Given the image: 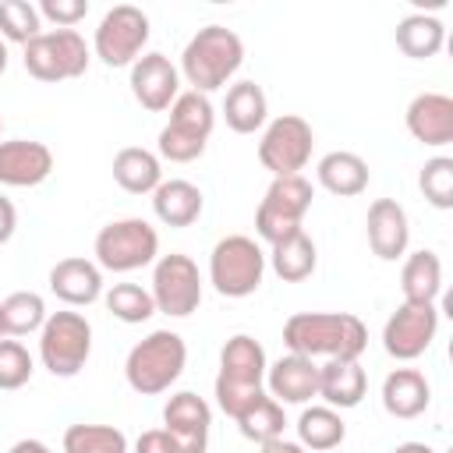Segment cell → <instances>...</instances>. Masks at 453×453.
Here are the masks:
<instances>
[{
  "label": "cell",
  "mask_w": 453,
  "mask_h": 453,
  "mask_svg": "<svg viewBox=\"0 0 453 453\" xmlns=\"http://www.w3.org/2000/svg\"><path fill=\"white\" fill-rule=\"evenodd\" d=\"M283 343L301 357L357 361L368 347V329L350 311H297L283 322Z\"/></svg>",
  "instance_id": "cell-1"
},
{
  "label": "cell",
  "mask_w": 453,
  "mask_h": 453,
  "mask_svg": "<svg viewBox=\"0 0 453 453\" xmlns=\"http://www.w3.org/2000/svg\"><path fill=\"white\" fill-rule=\"evenodd\" d=\"M241 64H244V42L226 25L198 28L180 53V74L191 85V92H202V96L223 88Z\"/></svg>",
  "instance_id": "cell-2"
},
{
  "label": "cell",
  "mask_w": 453,
  "mask_h": 453,
  "mask_svg": "<svg viewBox=\"0 0 453 453\" xmlns=\"http://www.w3.org/2000/svg\"><path fill=\"white\" fill-rule=\"evenodd\" d=\"M265 368H269V361H265V350H262V343L255 336L237 333V336H230L223 343L219 375H216V403H219V411L226 418L237 421L265 393L262 389Z\"/></svg>",
  "instance_id": "cell-3"
},
{
  "label": "cell",
  "mask_w": 453,
  "mask_h": 453,
  "mask_svg": "<svg viewBox=\"0 0 453 453\" xmlns=\"http://www.w3.org/2000/svg\"><path fill=\"white\" fill-rule=\"evenodd\" d=\"M188 365V343L180 333L173 329H156L149 333L145 340H138L131 350H127V361H124V379L134 393L142 396H159L166 393L180 372Z\"/></svg>",
  "instance_id": "cell-4"
},
{
  "label": "cell",
  "mask_w": 453,
  "mask_h": 453,
  "mask_svg": "<svg viewBox=\"0 0 453 453\" xmlns=\"http://www.w3.org/2000/svg\"><path fill=\"white\" fill-rule=\"evenodd\" d=\"M265 276V251L258 248L255 237L230 234L219 237L212 255H209V283L216 287L219 297H251L262 287Z\"/></svg>",
  "instance_id": "cell-5"
},
{
  "label": "cell",
  "mask_w": 453,
  "mask_h": 453,
  "mask_svg": "<svg viewBox=\"0 0 453 453\" xmlns=\"http://www.w3.org/2000/svg\"><path fill=\"white\" fill-rule=\"evenodd\" d=\"M92 255H96V265L106 269V273H134V269L156 262V255H159V234L142 216L113 219V223H106L96 234Z\"/></svg>",
  "instance_id": "cell-6"
},
{
  "label": "cell",
  "mask_w": 453,
  "mask_h": 453,
  "mask_svg": "<svg viewBox=\"0 0 453 453\" xmlns=\"http://www.w3.org/2000/svg\"><path fill=\"white\" fill-rule=\"evenodd\" d=\"M92 354V326L81 311H53L39 329V361L50 375L71 379Z\"/></svg>",
  "instance_id": "cell-7"
},
{
  "label": "cell",
  "mask_w": 453,
  "mask_h": 453,
  "mask_svg": "<svg viewBox=\"0 0 453 453\" xmlns=\"http://www.w3.org/2000/svg\"><path fill=\"white\" fill-rule=\"evenodd\" d=\"M21 60L25 71L39 81H67L88 71V46L74 28H50L25 46Z\"/></svg>",
  "instance_id": "cell-8"
},
{
  "label": "cell",
  "mask_w": 453,
  "mask_h": 453,
  "mask_svg": "<svg viewBox=\"0 0 453 453\" xmlns=\"http://www.w3.org/2000/svg\"><path fill=\"white\" fill-rule=\"evenodd\" d=\"M311 209V184L297 173V177H273V184L265 188L258 212H255V234L269 244L304 230V212Z\"/></svg>",
  "instance_id": "cell-9"
},
{
  "label": "cell",
  "mask_w": 453,
  "mask_h": 453,
  "mask_svg": "<svg viewBox=\"0 0 453 453\" xmlns=\"http://www.w3.org/2000/svg\"><path fill=\"white\" fill-rule=\"evenodd\" d=\"M149 42V14L134 4L110 7L92 35V50L106 67H131Z\"/></svg>",
  "instance_id": "cell-10"
},
{
  "label": "cell",
  "mask_w": 453,
  "mask_h": 453,
  "mask_svg": "<svg viewBox=\"0 0 453 453\" xmlns=\"http://www.w3.org/2000/svg\"><path fill=\"white\" fill-rule=\"evenodd\" d=\"M311 145H315L311 124L304 117H297V113H280L262 131L258 163L273 177H297L311 159Z\"/></svg>",
  "instance_id": "cell-11"
},
{
  "label": "cell",
  "mask_w": 453,
  "mask_h": 453,
  "mask_svg": "<svg viewBox=\"0 0 453 453\" xmlns=\"http://www.w3.org/2000/svg\"><path fill=\"white\" fill-rule=\"evenodd\" d=\"M149 294L156 301V311H163L170 319H188L191 311H198V304H202V276H198L195 258H188L180 251L159 255L156 269H152V290Z\"/></svg>",
  "instance_id": "cell-12"
},
{
  "label": "cell",
  "mask_w": 453,
  "mask_h": 453,
  "mask_svg": "<svg viewBox=\"0 0 453 453\" xmlns=\"http://www.w3.org/2000/svg\"><path fill=\"white\" fill-rule=\"evenodd\" d=\"M439 333V308L435 304H400L382 326V347L396 361L421 357Z\"/></svg>",
  "instance_id": "cell-13"
},
{
  "label": "cell",
  "mask_w": 453,
  "mask_h": 453,
  "mask_svg": "<svg viewBox=\"0 0 453 453\" xmlns=\"http://www.w3.org/2000/svg\"><path fill=\"white\" fill-rule=\"evenodd\" d=\"M163 428L173 442V453H205L209 428H212V407L198 393L180 389L163 407Z\"/></svg>",
  "instance_id": "cell-14"
},
{
  "label": "cell",
  "mask_w": 453,
  "mask_h": 453,
  "mask_svg": "<svg viewBox=\"0 0 453 453\" xmlns=\"http://www.w3.org/2000/svg\"><path fill=\"white\" fill-rule=\"evenodd\" d=\"M131 96L149 113H163L180 96V71L163 53H142L131 64Z\"/></svg>",
  "instance_id": "cell-15"
},
{
  "label": "cell",
  "mask_w": 453,
  "mask_h": 453,
  "mask_svg": "<svg viewBox=\"0 0 453 453\" xmlns=\"http://www.w3.org/2000/svg\"><path fill=\"white\" fill-rule=\"evenodd\" d=\"M53 173L50 145L35 138H11L0 142V184L4 188H35Z\"/></svg>",
  "instance_id": "cell-16"
},
{
  "label": "cell",
  "mask_w": 453,
  "mask_h": 453,
  "mask_svg": "<svg viewBox=\"0 0 453 453\" xmlns=\"http://www.w3.org/2000/svg\"><path fill=\"white\" fill-rule=\"evenodd\" d=\"M365 230H368L372 251H375L382 262H396V258L407 251L411 223H407V212H403V205H400L396 198H375V202L368 205Z\"/></svg>",
  "instance_id": "cell-17"
},
{
  "label": "cell",
  "mask_w": 453,
  "mask_h": 453,
  "mask_svg": "<svg viewBox=\"0 0 453 453\" xmlns=\"http://www.w3.org/2000/svg\"><path fill=\"white\" fill-rule=\"evenodd\" d=\"M407 131L432 149H442L453 142V99L442 92H421L407 103Z\"/></svg>",
  "instance_id": "cell-18"
},
{
  "label": "cell",
  "mask_w": 453,
  "mask_h": 453,
  "mask_svg": "<svg viewBox=\"0 0 453 453\" xmlns=\"http://www.w3.org/2000/svg\"><path fill=\"white\" fill-rule=\"evenodd\" d=\"M265 386L276 403H308L311 396H319V365L287 350L265 368Z\"/></svg>",
  "instance_id": "cell-19"
},
{
  "label": "cell",
  "mask_w": 453,
  "mask_h": 453,
  "mask_svg": "<svg viewBox=\"0 0 453 453\" xmlns=\"http://www.w3.org/2000/svg\"><path fill=\"white\" fill-rule=\"evenodd\" d=\"M50 290L71 304V308H85L92 301L103 297V269L81 255H71V258H60L53 269H50Z\"/></svg>",
  "instance_id": "cell-20"
},
{
  "label": "cell",
  "mask_w": 453,
  "mask_h": 453,
  "mask_svg": "<svg viewBox=\"0 0 453 453\" xmlns=\"http://www.w3.org/2000/svg\"><path fill=\"white\" fill-rule=\"evenodd\" d=\"M432 403V386L418 368H393L382 382V407L393 418H418Z\"/></svg>",
  "instance_id": "cell-21"
},
{
  "label": "cell",
  "mask_w": 453,
  "mask_h": 453,
  "mask_svg": "<svg viewBox=\"0 0 453 453\" xmlns=\"http://www.w3.org/2000/svg\"><path fill=\"white\" fill-rule=\"evenodd\" d=\"M202 205H205V198H202L198 184L180 180V177H170L152 191V212L163 226H177V230L191 226L202 216Z\"/></svg>",
  "instance_id": "cell-22"
},
{
  "label": "cell",
  "mask_w": 453,
  "mask_h": 453,
  "mask_svg": "<svg viewBox=\"0 0 453 453\" xmlns=\"http://www.w3.org/2000/svg\"><path fill=\"white\" fill-rule=\"evenodd\" d=\"M368 393V375L361 361H326L319 365V396L326 407H357Z\"/></svg>",
  "instance_id": "cell-23"
},
{
  "label": "cell",
  "mask_w": 453,
  "mask_h": 453,
  "mask_svg": "<svg viewBox=\"0 0 453 453\" xmlns=\"http://www.w3.org/2000/svg\"><path fill=\"white\" fill-rule=\"evenodd\" d=\"M315 177L319 184L336 195V198H354L368 188V163L357 156V152H347V149H336V152H326L315 166Z\"/></svg>",
  "instance_id": "cell-24"
},
{
  "label": "cell",
  "mask_w": 453,
  "mask_h": 453,
  "mask_svg": "<svg viewBox=\"0 0 453 453\" xmlns=\"http://www.w3.org/2000/svg\"><path fill=\"white\" fill-rule=\"evenodd\" d=\"M223 117H226L230 131L255 134L269 117V99H265L262 85L258 81H234L226 88V99H223Z\"/></svg>",
  "instance_id": "cell-25"
},
{
  "label": "cell",
  "mask_w": 453,
  "mask_h": 453,
  "mask_svg": "<svg viewBox=\"0 0 453 453\" xmlns=\"http://www.w3.org/2000/svg\"><path fill=\"white\" fill-rule=\"evenodd\" d=\"M113 180L127 191V195H152L163 184V166L159 156L142 149V145H127L113 156Z\"/></svg>",
  "instance_id": "cell-26"
},
{
  "label": "cell",
  "mask_w": 453,
  "mask_h": 453,
  "mask_svg": "<svg viewBox=\"0 0 453 453\" xmlns=\"http://www.w3.org/2000/svg\"><path fill=\"white\" fill-rule=\"evenodd\" d=\"M400 290H403L407 304H435V297L442 290V262L432 248L407 255L403 273H400Z\"/></svg>",
  "instance_id": "cell-27"
},
{
  "label": "cell",
  "mask_w": 453,
  "mask_h": 453,
  "mask_svg": "<svg viewBox=\"0 0 453 453\" xmlns=\"http://www.w3.org/2000/svg\"><path fill=\"white\" fill-rule=\"evenodd\" d=\"M315 262H319V251H315V241H311L304 230H297V234L276 241L273 251H269V265H273V273H276L283 283H301V280H308V276L315 273Z\"/></svg>",
  "instance_id": "cell-28"
},
{
  "label": "cell",
  "mask_w": 453,
  "mask_h": 453,
  "mask_svg": "<svg viewBox=\"0 0 453 453\" xmlns=\"http://www.w3.org/2000/svg\"><path fill=\"white\" fill-rule=\"evenodd\" d=\"M347 435V425L340 418L336 407H304L301 418H297V442L304 449H315V453H333Z\"/></svg>",
  "instance_id": "cell-29"
},
{
  "label": "cell",
  "mask_w": 453,
  "mask_h": 453,
  "mask_svg": "<svg viewBox=\"0 0 453 453\" xmlns=\"http://www.w3.org/2000/svg\"><path fill=\"white\" fill-rule=\"evenodd\" d=\"M393 39H396V46H400L403 57H411V60H428V57H435V53L442 50L446 28H442V21H439L435 14H407V18L396 25Z\"/></svg>",
  "instance_id": "cell-30"
},
{
  "label": "cell",
  "mask_w": 453,
  "mask_h": 453,
  "mask_svg": "<svg viewBox=\"0 0 453 453\" xmlns=\"http://www.w3.org/2000/svg\"><path fill=\"white\" fill-rule=\"evenodd\" d=\"M212 124H216V110H212L209 96H202V92H191V88H188V92H180V96L173 99L166 127H173V131H184V134H191V138L209 142Z\"/></svg>",
  "instance_id": "cell-31"
},
{
  "label": "cell",
  "mask_w": 453,
  "mask_h": 453,
  "mask_svg": "<svg viewBox=\"0 0 453 453\" xmlns=\"http://www.w3.org/2000/svg\"><path fill=\"white\" fill-rule=\"evenodd\" d=\"M0 311H4V329L7 336H28V333H39L42 322H46V301L35 294V290H14L0 301Z\"/></svg>",
  "instance_id": "cell-32"
},
{
  "label": "cell",
  "mask_w": 453,
  "mask_h": 453,
  "mask_svg": "<svg viewBox=\"0 0 453 453\" xmlns=\"http://www.w3.org/2000/svg\"><path fill=\"white\" fill-rule=\"evenodd\" d=\"M237 428L244 439L251 442H273V439H283V428H287V414H283V403H276L269 393H262L241 418H237Z\"/></svg>",
  "instance_id": "cell-33"
},
{
  "label": "cell",
  "mask_w": 453,
  "mask_h": 453,
  "mask_svg": "<svg viewBox=\"0 0 453 453\" xmlns=\"http://www.w3.org/2000/svg\"><path fill=\"white\" fill-rule=\"evenodd\" d=\"M64 453H131L127 435L113 425H71L64 432Z\"/></svg>",
  "instance_id": "cell-34"
},
{
  "label": "cell",
  "mask_w": 453,
  "mask_h": 453,
  "mask_svg": "<svg viewBox=\"0 0 453 453\" xmlns=\"http://www.w3.org/2000/svg\"><path fill=\"white\" fill-rule=\"evenodd\" d=\"M103 301H106V311H110L113 319L127 322V326L149 322V319L156 315L152 294H149L145 287H138V283H113V287L103 294Z\"/></svg>",
  "instance_id": "cell-35"
},
{
  "label": "cell",
  "mask_w": 453,
  "mask_h": 453,
  "mask_svg": "<svg viewBox=\"0 0 453 453\" xmlns=\"http://www.w3.org/2000/svg\"><path fill=\"white\" fill-rule=\"evenodd\" d=\"M35 35H42L39 7H32L25 0H4L0 4V39L28 46Z\"/></svg>",
  "instance_id": "cell-36"
},
{
  "label": "cell",
  "mask_w": 453,
  "mask_h": 453,
  "mask_svg": "<svg viewBox=\"0 0 453 453\" xmlns=\"http://www.w3.org/2000/svg\"><path fill=\"white\" fill-rule=\"evenodd\" d=\"M418 188H421L425 202H432L435 209H453V159L449 156H432L421 166Z\"/></svg>",
  "instance_id": "cell-37"
},
{
  "label": "cell",
  "mask_w": 453,
  "mask_h": 453,
  "mask_svg": "<svg viewBox=\"0 0 453 453\" xmlns=\"http://www.w3.org/2000/svg\"><path fill=\"white\" fill-rule=\"evenodd\" d=\"M35 372V361L21 340H0V389H21Z\"/></svg>",
  "instance_id": "cell-38"
},
{
  "label": "cell",
  "mask_w": 453,
  "mask_h": 453,
  "mask_svg": "<svg viewBox=\"0 0 453 453\" xmlns=\"http://www.w3.org/2000/svg\"><path fill=\"white\" fill-rule=\"evenodd\" d=\"M156 149H159V156L170 159V163H191V159H198V156L205 152V142H202V138H191V134H184V131L163 127L159 138H156Z\"/></svg>",
  "instance_id": "cell-39"
},
{
  "label": "cell",
  "mask_w": 453,
  "mask_h": 453,
  "mask_svg": "<svg viewBox=\"0 0 453 453\" xmlns=\"http://www.w3.org/2000/svg\"><path fill=\"white\" fill-rule=\"evenodd\" d=\"M88 14V0H42L39 18H50L57 28H74Z\"/></svg>",
  "instance_id": "cell-40"
},
{
  "label": "cell",
  "mask_w": 453,
  "mask_h": 453,
  "mask_svg": "<svg viewBox=\"0 0 453 453\" xmlns=\"http://www.w3.org/2000/svg\"><path fill=\"white\" fill-rule=\"evenodd\" d=\"M131 453H173V442L166 435V428H149L134 439V449Z\"/></svg>",
  "instance_id": "cell-41"
},
{
  "label": "cell",
  "mask_w": 453,
  "mask_h": 453,
  "mask_svg": "<svg viewBox=\"0 0 453 453\" xmlns=\"http://www.w3.org/2000/svg\"><path fill=\"white\" fill-rule=\"evenodd\" d=\"M14 230H18V209L11 198L0 195V244H7L14 237Z\"/></svg>",
  "instance_id": "cell-42"
},
{
  "label": "cell",
  "mask_w": 453,
  "mask_h": 453,
  "mask_svg": "<svg viewBox=\"0 0 453 453\" xmlns=\"http://www.w3.org/2000/svg\"><path fill=\"white\" fill-rule=\"evenodd\" d=\"M258 453H304L301 442H290V439H273V442H262Z\"/></svg>",
  "instance_id": "cell-43"
},
{
  "label": "cell",
  "mask_w": 453,
  "mask_h": 453,
  "mask_svg": "<svg viewBox=\"0 0 453 453\" xmlns=\"http://www.w3.org/2000/svg\"><path fill=\"white\" fill-rule=\"evenodd\" d=\"M7 453H53L46 442H39V439H18Z\"/></svg>",
  "instance_id": "cell-44"
},
{
  "label": "cell",
  "mask_w": 453,
  "mask_h": 453,
  "mask_svg": "<svg viewBox=\"0 0 453 453\" xmlns=\"http://www.w3.org/2000/svg\"><path fill=\"white\" fill-rule=\"evenodd\" d=\"M393 453H435L428 442H400Z\"/></svg>",
  "instance_id": "cell-45"
},
{
  "label": "cell",
  "mask_w": 453,
  "mask_h": 453,
  "mask_svg": "<svg viewBox=\"0 0 453 453\" xmlns=\"http://www.w3.org/2000/svg\"><path fill=\"white\" fill-rule=\"evenodd\" d=\"M4 71H7V42L0 39V74H4Z\"/></svg>",
  "instance_id": "cell-46"
},
{
  "label": "cell",
  "mask_w": 453,
  "mask_h": 453,
  "mask_svg": "<svg viewBox=\"0 0 453 453\" xmlns=\"http://www.w3.org/2000/svg\"><path fill=\"white\" fill-rule=\"evenodd\" d=\"M7 336V329H4V311H0V340Z\"/></svg>",
  "instance_id": "cell-47"
},
{
  "label": "cell",
  "mask_w": 453,
  "mask_h": 453,
  "mask_svg": "<svg viewBox=\"0 0 453 453\" xmlns=\"http://www.w3.org/2000/svg\"><path fill=\"white\" fill-rule=\"evenodd\" d=\"M0 134H4V120H0Z\"/></svg>",
  "instance_id": "cell-48"
}]
</instances>
